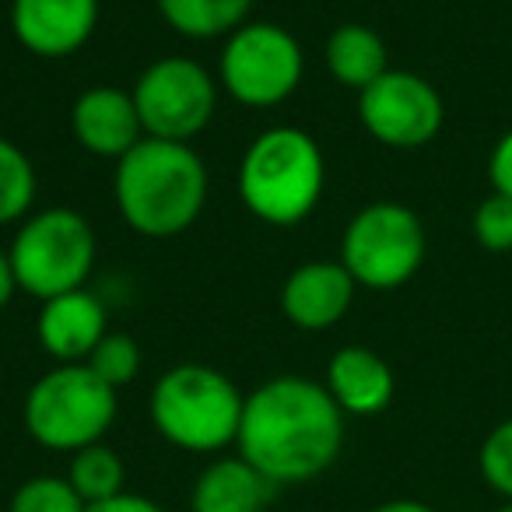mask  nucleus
I'll list each match as a JSON object with an SVG mask.
<instances>
[{"label": "nucleus", "mask_w": 512, "mask_h": 512, "mask_svg": "<svg viewBox=\"0 0 512 512\" xmlns=\"http://www.w3.org/2000/svg\"><path fill=\"white\" fill-rule=\"evenodd\" d=\"M327 183V162L313 134L271 127L249 141L239 162V197L267 225L292 228L316 211Z\"/></svg>", "instance_id": "nucleus-3"}, {"label": "nucleus", "mask_w": 512, "mask_h": 512, "mask_svg": "<svg viewBox=\"0 0 512 512\" xmlns=\"http://www.w3.org/2000/svg\"><path fill=\"white\" fill-rule=\"evenodd\" d=\"M372 512H435V509L425 502H418V498H393V502L376 505Z\"/></svg>", "instance_id": "nucleus-28"}, {"label": "nucleus", "mask_w": 512, "mask_h": 512, "mask_svg": "<svg viewBox=\"0 0 512 512\" xmlns=\"http://www.w3.org/2000/svg\"><path fill=\"white\" fill-rule=\"evenodd\" d=\"M95 232L85 214L71 207H50L22 221L8 256L18 292L46 302L85 288L95 267Z\"/></svg>", "instance_id": "nucleus-6"}, {"label": "nucleus", "mask_w": 512, "mask_h": 512, "mask_svg": "<svg viewBox=\"0 0 512 512\" xmlns=\"http://www.w3.org/2000/svg\"><path fill=\"white\" fill-rule=\"evenodd\" d=\"M116 390L85 362L57 365L25 397V428L43 449L78 453L102 442L116 421Z\"/></svg>", "instance_id": "nucleus-5"}, {"label": "nucleus", "mask_w": 512, "mask_h": 512, "mask_svg": "<svg viewBox=\"0 0 512 512\" xmlns=\"http://www.w3.org/2000/svg\"><path fill=\"white\" fill-rule=\"evenodd\" d=\"M323 386L344 414L372 418V414H383L390 407L397 379H393V369L386 365L383 355L362 348V344H351V348H341L330 358Z\"/></svg>", "instance_id": "nucleus-15"}, {"label": "nucleus", "mask_w": 512, "mask_h": 512, "mask_svg": "<svg viewBox=\"0 0 512 512\" xmlns=\"http://www.w3.org/2000/svg\"><path fill=\"white\" fill-rule=\"evenodd\" d=\"M274 495H278V484L235 453V456L211 460L200 470L190 488V509L193 512H267Z\"/></svg>", "instance_id": "nucleus-16"}, {"label": "nucleus", "mask_w": 512, "mask_h": 512, "mask_svg": "<svg viewBox=\"0 0 512 512\" xmlns=\"http://www.w3.org/2000/svg\"><path fill=\"white\" fill-rule=\"evenodd\" d=\"M85 509L88 505L71 488V481L53 474H39L22 481L8 505V512H85Z\"/></svg>", "instance_id": "nucleus-21"}, {"label": "nucleus", "mask_w": 512, "mask_h": 512, "mask_svg": "<svg viewBox=\"0 0 512 512\" xmlns=\"http://www.w3.org/2000/svg\"><path fill=\"white\" fill-rule=\"evenodd\" d=\"M341 446L344 411L323 383L278 376L246 397L235 449L278 488L327 474Z\"/></svg>", "instance_id": "nucleus-1"}, {"label": "nucleus", "mask_w": 512, "mask_h": 512, "mask_svg": "<svg viewBox=\"0 0 512 512\" xmlns=\"http://www.w3.org/2000/svg\"><path fill=\"white\" fill-rule=\"evenodd\" d=\"M425 225L404 204L376 200L348 221L341 239V264L358 288L393 292L404 288L425 264Z\"/></svg>", "instance_id": "nucleus-7"}, {"label": "nucleus", "mask_w": 512, "mask_h": 512, "mask_svg": "<svg viewBox=\"0 0 512 512\" xmlns=\"http://www.w3.org/2000/svg\"><path fill=\"white\" fill-rule=\"evenodd\" d=\"M477 470H481L484 484L495 491L498 498L512 502V418L498 421L481 442L477 453Z\"/></svg>", "instance_id": "nucleus-23"}, {"label": "nucleus", "mask_w": 512, "mask_h": 512, "mask_svg": "<svg viewBox=\"0 0 512 512\" xmlns=\"http://www.w3.org/2000/svg\"><path fill=\"white\" fill-rule=\"evenodd\" d=\"M39 344L50 358L60 365H78L88 362L95 344L109 334V316L106 306L95 292L78 288V292L46 299L36 320Z\"/></svg>", "instance_id": "nucleus-14"}, {"label": "nucleus", "mask_w": 512, "mask_h": 512, "mask_svg": "<svg viewBox=\"0 0 512 512\" xmlns=\"http://www.w3.org/2000/svg\"><path fill=\"white\" fill-rule=\"evenodd\" d=\"M85 512H162V505L151 502V498H144V495H134V491H123V495L109 498V502L88 505Z\"/></svg>", "instance_id": "nucleus-26"}, {"label": "nucleus", "mask_w": 512, "mask_h": 512, "mask_svg": "<svg viewBox=\"0 0 512 512\" xmlns=\"http://www.w3.org/2000/svg\"><path fill=\"white\" fill-rule=\"evenodd\" d=\"M18 292V281H15V267H11V256L0 249V309L8 306Z\"/></svg>", "instance_id": "nucleus-27"}, {"label": "nucleus", "mask_w": 512, "mask_h": 512, "mask_svg": "<svg viewBox=\"0 0 512 512\" xmlns=\"http://www.w3.org/2000/svg\"><path fill=\"white\" fill-rule=\"evenodd\" d=\"M355 278L341 260H309V264L295 267L288 274L285 288H281V309H285L288 323L299 330H330L348 316L351 302H355Z\"/></svg>", "instance_id": "nucleus-12"}, {"label": "nucleus", "mask_w": 512, "mask_h": 512, "mask_svg": "<svg viewBox=\"0 0 512 512\" xmlns=\"http://www.w3.org/2000/svg\"><path fill=\"white\" fill-rule=\"evenodd\" d=\"M99 25V0H11V32L29 53L60 60L78 53Z\"/></svg>", "instance_id": "nucleus-11"}, {"label": "nucleus", "mask_w": 512, "mask_h": 512, "mask_svg": "<svg viewBox=\"0 0 512 512\" xmlns=\"http://www.w3.org/2000/svg\"><path fill=\"white\" fill-rule=\"evenodd\" d=\"M158 11L186 39H228L249 22L253 0H158Z\"/></svg>", "instance_id": "nucleus-18"}, {"label": "nucleus", "mask_w": 512, "mask_h": 512, "mask_svg": "<svg viewBox=\"0 0 512 512\" xmlns=\"http://www.w3.org/2000/svg\"><path fill=\"white\" fill-rule=\"evenodd\" d=\"M116 207L137 235L172 239L207 204L204 158L179 141L144 137L116 162Z\"/></svg>", "instance_id": "nucleus-2"}, {"label": "nucleus", "mask_w": 512, "mask_h": 512, "mask_svg": "<svg viewBox=\"0 0 512 512\" xmlns=\"http://www.w3.org/2000/svg\"><path fill=\"white\" fill-rule=\"evenodd\" d=\"M74 141L99 158H116L120 162L130 148L144 141L141 116H137L134 95L123 88H88L74 99L71 109Z\"/></svg>", "instance_id": "nucleus-13"}, {"label": "nucleus", "mask_w": 512, "mask_h": 512, "mask_svg": "<svg viewBox=\"0 0 512 512\" xmlns=\"http://www.w3.org/2000/svg\"><path fill=\"white\" fill-rule=\"evenodd\" d=\"M67 481H71V488L78 491L85 505L109 502V498L127 491L123 488V484H127V467H123L116 449H109L106 442H95V446H85V449H78V453H71Z\"/></svg>", "instance_id": "nucleus-19"}, {"label": "nucleus", "mask_w": 512, "mask_h": 512, "mask_svg": "<svg viewBox=\"0 0 512 512\" xmlns=\"http://www.w3.org/2000/svg\"><path fill=\"white\" fill-rule=\"evenodd\" d=\"M488 179H491V190L512 197V130H505L495 141V148H491Z\"/></svg>", "instance_id": "nucleus-25"}, {"label": "nucleus", "mask_w": 512, "mask_h": 512, "mask_svg": "<svg viewBox=\"0 0 512 512\" xmlns=\"http://www.w3.org/2000/svg\"><path fill=\"white\" fill-rule=\"evenodd\" d=\"M474 239L488 253H512V197L491 190L474 211Z\"/></svg>", "instance_id": "nucleus-24"}, {"label": "nucleus", "mask_w": 512, "mask_h": 512, "mask_svg": "<svg viewBox=\"0 0 512 512\" xmlns=\"http://www.w3.org/2000/svg\"><path fill=\"white\" fill-rule=\"evenodd\" d=\"M144 137L190 144L218 109V81L190 57H162L130 88Z\"/></svg>", "instance_id": "nucleus-9"}, {"label": "nucleus", "mask_w": 512, "mask_h": 512, "mask_svg": "<svg viewBox=\"0 0 512 512\" xmlns=\"http://www.w3.org/2000/svg\"><path fill=\"white\" fill-rule=\"evenodd\" d=\"M246 397L225 372L200 362L172 365L158 376L148 411L151 425L165 442L183 453H221L235 446Z\"/></svg>", "instance_id": "nucleus-4"}, {"label": "nucleus", "mask_w": 512, "mask_h": 512, "mask_svg": "<svg viewBox=\"0 0 512 512\" xmlns=\"http://www.w3.org/2000/svg\"><path fill=\"white\" fill-rule=\"evenodd\" d=\"M302 46L274 22H246L225 39L218 60L221 88L235 102L267 109L285 102L302 81Z\"/></svg>", "instance_id": "nucleus-8"}, {"label": "nucleus", "mask_w": 512, "mask_h": 512, "mask_svg": "<svg viewBox=\"0 0 512 512\" xmlns=\"http://www.w3.org/2000/svg\"><path fill=\"white\" fill-rule=\"evenodd\" d=\"M491 512H512V502H502L498 509H491Z\"/></svg>", "instance_id": "nucleus-29"}, {"label": "nucleus", "mask_w": 512, "mask_h": 512, "mask_svg": "<svg viewBox=\"0 0 512 512\" xmlns=\"http://www.w3.org/2000/svg\"><path fill=\"white\" fill-rule=\"evenodd\" d=\"M358 116L362 127L386 148H425L439 137L446 106L435 92L432 81L411 71H386L372 81L365 92H358Z\"/></svg>", "instance_id": "nucleus-10"}, {"label": "nucleus", "mask_w": 512, "mask_h": 512, "mask_svg": "<svg viewBox=\"0 0 512 512\" xmlns=\"http://www.w3.org/2000/svg\"><path fill=\"white\" fill-rule=\"evenodd\" d=\"M85 365L102 383L120 390V386L134 383V376L141 372V348H137V341L130 334H113V330H109V334L95 344V351L88 355Z\"/></svg>", "instance_id": "nucleus-22"}, {"label": "nucleus", "mask_w": 512, "mask_h": 512, "mask_svg": "<svg viewBox=\"0 0 512 512\" xmlns=\"http://www.w3.org/2000/svg\"><path fill=\"white\" fill-rule=\"evenodd\" d=\"M36 200V169L15 141L0 137V225L22 221Z\"/></svg>", "instance_id": "nucleus-20"}, {"label": "nucleus", "mask_w": 512, "mask_h": 512, "mask_svg": "<svg viewBox=\"0 0 512 512\" xmlns=\"http://www.w3.org/2000/svg\"><path fill=\"white\" fill-rule=\"evenodd\" d=\"M327 67L344 88L365 92L372 81H379L390 71V53L379 32L369 25H341L327 39Z\"/></svg>", "instance_id": "nucleus-17"}]
</instances>
